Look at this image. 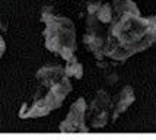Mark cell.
Masks as SVG:
<instances>
[{"mask_svg":"<svg viewBox=\"0 0 156 140\" xmlns=\"http://www.w3.org/2000/svg\"><path fill=\"white\" fill-rule=\"evenodd\" d=\"M83 44L96 60L124 63L156 42V16H142L133 0H95L86 6Z\"/></svg>","mask_w":156,"mask_h":140,"instance_id":"1","label":"cell"},{"mask_svg":"<svg viewBox=\"0 0 156 140\" xmlns=\"http://www.w3.org/2000/svg\"><path fill=\"white\" fill-rule=\"evenodd\" d=\"M38 89L29 102H25L19 109L20 118H38L61 107V104L73 91L63 66H44L35 73Z\"/></svg>","mask_w":156,"mask_h":140,"instance_id":"2","label":"cell"},{"mask_svg":"<svg viewBox=\"0 0 156 140\" xmlns=\"http://www.w3.org/2000/svg\"><path fill=\"white\" fill-rule=\"evenodd\" d=\"M41 20L45 23L44 32H42L45 40V48L51 53L58 54L66 61L73 59L77 48L73 22L66 16L54 13L51 6L42 7Z\"/></svg>","mask_w":156,"mask_h":140,"instance_id":"3","label":"cell"},{"mask_svg":"<svg viewBox=\"0 0 156 140\" xmlns=\"http://www.w3.org/2000/svg\"><path fill=\"white\" fill-rule=\"evenodd\" d=\"M86 118L89 123V130L104 128L108 126L109 118L114 121V98H111L105 91H98L90 107L86 108Z\"/></svg>","mask_w":156,"mask_h":140,"instance_id":"4","label":"cell"},{"mask_svg":"<svg viewBox=\"0 0 156 140\" xmlns=\"http://www.w3.org/2000/svg\"><path fill=\"white\" fill-rule=\"evenodd\" d=\"M86 108V101L83 98H79L75 104H72L66 120L61 121L58 126L60 131H90L85 123Z\"/></svg>","mask_w":156,"mask_h":140,"instance_id":"5","label":"cell"},{"mask_svg":"<svg viewBox=\"0 0 156 140\" xmlns=\"http://www.w3.org/2000/svg\"><path fill=\"white\" fill-rule=\"evenodd\" d=\"M134 99H136V96H134L133 88L129 86V85H126V86L118 92V95L114 98V118L117 120V117H118L120 114H122L124 111H127L130 105L134 102Z\"/></svg>","mask_w":156,"mask_h":140,"instance_id":"6","label":"cell"},{"mask_svg":"<svg viewBox=\"0 0 156 140\" xmlns=\"http://www.w3.org/2000/svg\"><path fill=\"white\" fill-rule=\"evenodd\" d=\"M64 72L69 77H76V79H80L83 76V66L82 63L76 57L70 59L66 61V66H64Z\"/></svg>","mask_w":156,"mask_h":140,"instance_id":"7","label":"cell"},{"mask_svg":"<svg viewBox=\"0 0 156 140\" xmlns=\"http://www.w3.org/2000/svg\"><path fill=\"white\" fill-rule=\"evenodd\" d=\"M6 51V41L3 37H0V59L3 57V54Z\"/></svg>","mask_w":156,"mask_h":140,"instance_id":"8","label":"cell"},{"mask_svg":"<svg viewBox=\"0 0 156 140\" xmlns=\"http://www.w3.org/2000/svg\"><path fill=\"white\" fill-rule=\"evenodd\" d=\"M111 2H118V0H111Z\"/></svg>","mask_w":156,"mask_h":140,"instance_id":"9","label":"cell"}]
</instances>
